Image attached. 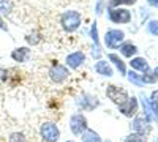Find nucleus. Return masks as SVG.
Here are the masks:
<instances>
[{
    "label": "nucleus",
    "mask_w": 158,
    "mask_h": 142,
    "mask_svg": "<svg viewBox=\"0 0 158 142\" xmlns=\"http://www.w3.org/2000/svg\"><path fill=\"white\" fill-rule=\"evenodd\" d=\"M120 52H122V55H125V57H133V55L138 52V47H136L133 43H123V44L120 46Z\"/></svg>",
    "instance_id": "obj_18"
},
{
    "label": "nucleus",
    "mask_w": 158,
    "mask_h": 142,
    "mask_svg": "<svg viewBox=\"0 0 158 142\" xmlns=\"http://www.w3.org/2000/svg\"><path fill=\"white\" fill-rule=\"evenodd\" d=\"M29 57H30V49L29 47H18V49H15L11 52V59L15 62L24 63V62L29 60Z\"/></svg>",
    "instance_id": "obj_13"
},
{
    "label": "nucleus",
    "mask_w": 158,
    "mask_h": 142,
    "mask_svg": "<svg viewBox=\"0 0 158 142\" xmlns=\"http://www.w3.org/2000/svg\"><path fill=\"white\" fill-rule=\"evenodd\" d=\"M130 65H131V68H133V70L141 71V73H144V74H147L149 70H150L147 60H146V59H142V57H135V59H131Z\"/></svg>",
    "instance_id": "obj_12"
},
{
    "label": "nucleus",
    "mask_w": 158,
    "mask_h": 142,
    "mask_svg": "<svg viewBox=\"0 0 158 142\" xmlns=\"http://www.w3.org/2000/svg\"><path fill=\"white\" fill-rule=\"evenodd\" d=\"M131 130H133V133H138V134H142V136H147L152 130L150 126V122L146 120V117H136L133 122H131Z\"/></svg>",
    "instance_id": "obj_9"
},
{
    "label": "nucleus",
    "mask_w": 158,
    "mask_h": 142,
    "mask_svg": "<svg viewBox=\"0 0 158 142\" xmlns=\"http://www.w3.org/2000/svg\"><path fill=\"white\" fill-rule=\"evenodd\" d=\"M109 60L115 65V68L118 70V73H120L122 76H125L127 74V67H125V62L118 57L117 54H109Z\"/></svg>",
    "instance_id": "obj_15"
},
{
    "label": "nucleus",
    "mask_w": 158,
    "mask_h": 142,
    "mask_svg": "<svg viewBox=\"0 0 158 142\" xmlns=\"http://www.w3.org/2000/svg\"><path fill=\"white\" fill-rule=\"evenodd\" d=\"M70 130H71L73 134L81 136L85 130H89V128H87V119L84 117L82 114L71 115V119H70Z\"/></svg>",
    "instance_id": "obj_5"
},
{
    "label": "nucleus",
    "mask_w": 158,
    "mask_h": 142,
    "mask_svg": "<svg viewBox=\"0 0 158 142\" xmlns=\"http://www.w3.org/2000/svg\"><path fill=\"white\" fill-rule=\"evenodd\" d=\"M27 43H30V44H36V43H40V38H36V35H29L27 38Z\"/></svg>",
    "instance_id": "obj_26"
},
{
    "label": "nucleus",
    "mask_w": 158,
    "mask_h": 142,
    "mask_svg": "<svg viewBox=\"0 0 158 142\" xmlns=\"http://www.w3.org/2000/svg\"><path fill=\"white\" fill-rule=\"evenodd\" d=\"M136 0H109V6H118V5H135Z\"/></svg>",
    "instance_id": "obj_23"
},
{
    "label": "nucleus",
    "mask_w": 158,
    "mask_h": 142,
    "mask_svg": "<svg viewBox=\"0 0 158 142\" xmlns=\"http://www.w3.org/2000/svg\"><path fill=\"white\" fill-rule=\"evenodd\" d=\"M138 108H139V103L135 96L128 98L123 104L118 106V109H120V112L125 115V117H135V115L138 114Z\"/></svg>",
    "instance_id": "obj_8"
},
{
    "label": "nucleus",
    "mask_w": 158,
    "mask_h": 142,
    "mask_svg": "<svg viewBox=\"0 0 158 142\" xmlns=\"http://www.w3.org/2000/svg\"><path fill=\"white\" fill-rule=\"evenodd\" d=\"M11 2L10 0H0V10H2L3 13H10L11 11Z\"/></svg>",
    "instance_id": "obj_25"
},
{
    "label": "nucleus",
    "mask_w": 158,
    "mask_h": 142,
    "mask_svg": "<svg viewBox=\"0 0 158 142\" xmlns=\"http://www.w3.org/2000/svg\"><path fill=\"white\" fill-rule=\"evenodd\" d=\"M153 74H155V76H156V77H158V67H156V68H155V71H153Z\"/></svg>",
    "instance_id": "obj_30"
},
{
    "label": "nucleus",
    "mask_w": 158,
    "mask_h": 142,
    "mask_svg": "<svg viewBox=\"0 0 158 142\" xmlns=\"http://www.w3.org/2000/svg\"><path fill=\"white\" fill-rule=\"evenodd\" d=\"M60 24L67 32H74L81 25V14L77 11H65L60 16Z\"/></svg>",
    "instance_id": "obj_1"
},
{
    "label": "nucleus",
    "mask_w": 158,
    "mask_h": 142,
    "mask_svg": "<svg viewBox=\"0 0 158 142\" xmlns=\"http://www.w3.org/2000/svg\"><path fill=\"white\" fill-rule=\"evenodd\" d=\"M40 133H41L43 140H46V142H56V140H59V137H60V131H59L57 125L51 123V122L43 123Z\"/></svg>",
    "instance_id": "obj_4"
},
{
    "label": "nucleus",
    "mask_w": 158,
    "mask_h": 142,
    "mask_svg": "<svg viewBox=\"0 0 158 142\" xmlns=\"http://www.w3.org/2000/svg\"><path fill=\"white\" fill-rule=\"evenodd\" d=\"M109 19L114 24H128L131 21V13L123 8H112L109 10Z\"/></svg>",
    "instance_id": "obj_7"
},
{
    "label": "nucleus",
    "mask_w": 158,
    "mask_h": 142,
    "mask_svg": "<svg viewBox=\"0 0 158 142\" xmlns=\"http://www.w3.org/2000/svg\"><path fill=\"white\" fill-rule=\"evenodd\" d=\"M81 140L82 142H101V137L98 133H95L94 130H85L81 134Z\"/></svg>",
    "instance_id": "obj_16"
},
{
    "label": "nucleus",
    "mask_w": 158,
    "mask_h": 142,
    "mask_svg": "<svg viewBox=\"0 0 158 142\" xmlns=\"http://www.w3.org/2000/svg\"><path fill=\"white\" fill-rule=\"evenodd\" d=\"M84 62H85V54L81 52V51H76V52H73V54H70L67 57V65L70 68H73V70L79 68Z\"/></svg>",
    "instance_id": "obj_11"
},
{
    "label": "nucleus",
    "mask_w": 158,
    "mask_h": 142,
    "mask_svg": "<svg viewBox=\"0 0 158 142\" xmlns=\"http://www.w3.org/2000/svg\"><path fill=\"white\" fill-rule=\"evenodd\" d=\"M106 95H108V98H109L112 103H115L117 106L123 104V103L130 98V96H128V92H127L125 88L118 87V85H114V84H111V85L106 87Z\"/></svg>",
    "instance_id": "obj_2"
},
{
    "label": "nucleus",
    "mask_w": 158,
    "mask_h": 142,
    "mask_svg": "<svg viewBox=\"0 0 158 142\" xmlns=\"http://www.w3.org/2000/svg\"><path fill=\"white\" fill-rule=\"evenodd\" d=\"M128 79H130V82H133V84L138 85V87H142V85H144V82H142V76H141V74H136L135 71L128 73Z\"/></svg>",
    "instance_id": "obj_20"
},
{
    "label": "nucleus",
    "mask_w": 158,
    "mask_h": 142,
    "mask_svg": "<svg viewBox=\"0 0 158 142\" xmlns=\"http://www.w3.org/2000/svg\"><path fill=\"white\" fill-rule=\"evenodd\" d=\"M149 2V5H152V6H158V0H147Z\"/></svg>",
    "instance_id": "obj_27"
},
{
    "label": "nucleus",
    "mask_w": 158,
    "mask_h": 142,
    "mask_svg": "<svg viewBox=\"0 0 158 142\" xmlns=\"http://www.w3.org/2000/svg\"><path fill=\"white\" fill-rule=\"evenodd\" d=\"M92 40L95 41V49H94V57H100V44H98V30H97V24L92 25Z\"/></svg>",
    "instance_id": "obj_19"
},
{
    "label": "nucleus",
    "mask_w": 158,
    "mask_h": 142,
    "mask_svg": "<svg viewBox=\"0 0 158 142\" xmlns=\"http://www.w3.org/2000/svg\"><path fill=\"white\" fill-rule=\"evenodd\" d=\"M147 32L153 36H158V21H150L147 24Z\"/></svg>",
    "instance_id": "obj_22"
},
{
    "label": "nucleus",
    "mask_w": 158,
    "mask_h": 142,
    "mask_svg": "<svg viewBox=\"0 0 158 142\" xmlns=\"http://www.w3.org/2000/svg\"><path fill=\"white\" fill-rule=\"evenodd\" d=\"M68 142H73V140H68Z\"/></svg>",
    "instance_id": "obj_31"
},
{
    "label": "nucleus",
    "mask_w": 158,
    "mask_h": 142,
    "mask_svg": "<svg viewBox=\"0 0 158 142\" xmlns=\"http://www.w3.org/2000/svg\"><path fill=\"white\" fill-rule=\"evenodd\" d=\"M100 10H101V0H98V6H97V13H98V14H100V13H101Z\"/></svg>",
    "instance_id": "obj_29"
},
{
    "label": "nucleus",
    "mask_w": 158,
    "mask_h": 142,
    "mask_svg": "<svg viewBox=\"0 0 158 142\" xmlns=\"http://www.w3.org/2000/svg\"><path fill=\"white\" fill-rule=\"evenodd\" d=\"M98 104H100L98 98L97 96H92V95H82L81 99H77V106L82 108L84 111H94Z\"/></svg>",
    "instance_id": "obj_10"
},
{
    "label": "nucleus",
    "mask_w": 158,
    "mask_h": 142,
    "mask_svg": "<svg viewBox=\"0 0 158 142\" xmlns=\"http://www.w3.org/2000/svg\"><path fill=\"white\" fill-rule=\"evenodd\" d=\"M141 101H142V108H144V114H146V120L147 122H152V120H155V115H153V111H152V108H150V101L146 98V96H141Z\"/></svg>",
    "instance_id": "obj_17"
},
{
    "label": "nucleus",
    "mask_w": 158,
    "mask_h": 142,
    "mask_svg": "<svg viewBox=\"0 0 158 142\" xmlns=\"http://www.w3.org/2000/svg\"><path fill=\"white\" fill-rule=\"evenodd\" d=\"M125 38V33L122 30H117V29H111L106 32V36H104V43L109 49H117L120 47L122 41Z\"/></svg>",
    "instance_id": "obj_3"
},
{
    "label": "nucleus",
    "mask_w": 158,
    "mask_h": 142,
    "mask_svg": "<svg viewBox=\"0 0 158 142\" xmlns=\"http://www.w3.org/2000/svg\"><path fill=\"white\" fill-rule=\"evenodd\" d=\"M68 74H70L68 70L63 65H60V63H54L49 70V77L52 79V82H56V84H62L68 77Z\"/></svg>",
    "instance_id": "obj_6"
},
{
    "label": "nucleus",
    "mask_w": 158,
    "mask_h": 142,
    "mask_svg": "<svg viewBox=\"0 0 158 142\" xmlns=\"http://www.w3.org/2000/svg\"><path fill=\"white\" fill-rule=\"evenodd\" d=\"M95 71L98 74H101V76H106V77L114 76V71H112V68L109 65V62H106V60H98L95 63Z\"/></svg>",
    "instance_id": "obj_14"
},
{
    "label": "nucleus",
    "mask_w": 158,
    "mask_h": 142,
    "mask_svg": "<svg viewBox=\"0 0 158 142\" xmlns=\"http://www.w3.org/2000/svg\"><path fill=\"white\" fill-rule=\"evenodd\" d=\"M10 142H29V140L22 133H13L10 136Z\"/></svg>",
    "instance_id": "obj_24"
},
{
    "label": "nucleus",
    "mask_w": 158,
    "mask_h": 142,
    "mask_svg": "<svg viewBox=\"0 0 158 142\" xmlns=\"http://www.w3.org/2000/svg\"><path fill=\"white\" fill-rule=\"evenodd\" d=\"M123 142H147V139H146V136H142V134L131 133L130 136H127V139Z\"/></svg>",
    "instance_id": "obj_21"
},
{
    "label": "nucleus",
    "mask_w": 158,
    "mask_h": 142,
    "mask_svg": "<svg viewBox=\"0 0 158 142\" xmlns=\"http://www.w3.org/2000/svg\"><path fill=\"white\" fill-rule=\"evenodd\" d=\"M0 29H2V30H6V25H5V22H3L2 18H0Z\"/></svg>",
    "instance_id": "obj_28"
}]
</instances>
